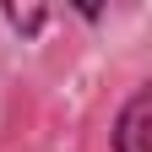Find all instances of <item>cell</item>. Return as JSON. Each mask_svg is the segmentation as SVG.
<instances>
[{
	"label": "cell",
	"instance_id": "obj_1",
	"mask_svg": "<svg viewBox=\"0 0 152 152\" xmlns=\"http://www.w3.org/2000/svg\"><path fill=\"white\" fill-rule=\"evenodd\" d=\"M114 152H152V92L141 87L114 125Z\"/></svg>",
	"mask_w": 152,
	"mask_h": 152
},
{
	"label": "cell",
	"instance_id": "obj_2",
	"mask_svg": "<svg viewBox=\"0 0 152 152\" xmlns=\"http://www.w3.org/2000/svg\"><path fill=\"white\" fill-rule=\"evenodd\" d=\"M6 16H11L22 33H38V27H44V11H6Z\"/></svg>",
	"mask_w": 152,
	"mask_h": 152
}]
</instances>
